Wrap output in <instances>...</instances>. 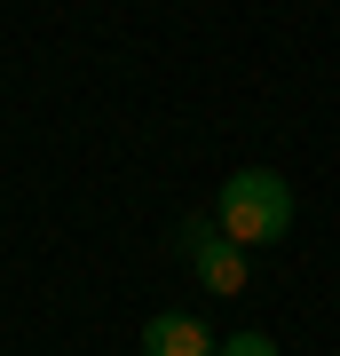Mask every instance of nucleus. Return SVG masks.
Returning a JSON list of instances; mask_svg holds the SVG:
<instances>
[{
	"label": "nucleus",
	"mask_w": 340,
	"mask_h": 356,
	"mask_svg": "<svg viewBox=\"0 0 340 356\" xmlns=\"http://www.w3.org/2000/svg\"><path fill=\"white\" fill-rule=\"evenodd\" d=\"M222 356H277V341H269V332H229Z\"/></svg>",
	"instance_id": "nucleus-4"
},
{
	"label": "nucleus",
	"mask_w": 340,
	"mask_h": 356,
	"mask_svg": "<svg viewBox=\"0 0 340 356\" xmlns=\"http://www.w3.org/2000/svg\"><path fill=\"white\" fill-rule=\"evenodd\" d=\"M175 245H182V261H190V277H198L206 293H222V301H229V293H245V245H229L214 214H190Z\"/></svg>",
	"instance_id": "nucleus-2"
},
{
	"label": "nucleus",
	"mask_w": 340,
	"mask_h": 356,
	"mask_svg": "<svg viewBox=\"0 0 340 356\" xmlns=\"http://www.w3.org/2000/svg\"><path fill=\"white\" fill-rule=\"evenodd\" d=\"M143 356H222V341H214V325H206V317L166 309V317L143 325Z\"/></svg>",
	"instance_id": "nucleus-3"
},
{
	"label": "nucleus",
	"mask_w": 340,
	"mask_h": 356,
	"mask_svg": "<svg viewBox=\"0 0 340 356\" xmlns=\"http://www.w3.org/2000/svg\"><path fill=\"white\" fill-rule=\"evenodd\" d=\"M214 222H222V238L229 245H277L285 229H293V182L277 175V166H238V175L222 182V198H214Z\"/></svg>",
	"instance_id": "nucleus-1"
}]
</instances>
